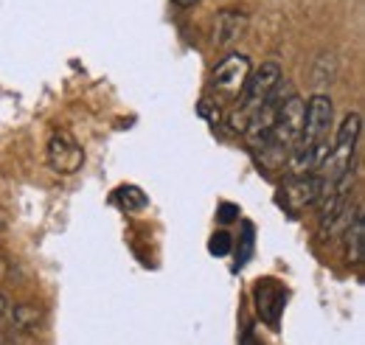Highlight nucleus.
Masks as SVG:
<instances>
[{
    "label": "nucleus",
    "mask_w": 365,
    "mask_h": 345,
    "mask_svg": "<svg viewBox=\"0 0 365 345\" xmlns=\"http://www.w3.org/2000/svg\"><path fill=\"white\" fill-rule=\"evenodd\" d=\"M175 3H178V6H182V9H188V6H197L200 0H175Z\"/></svg>",
    "instance_id": "15"
},
{
    "label": "nucleus",
    "mask_w": 365,
    "mask_h": 345,
    "mask_svg": "<svg viewBox=\"0 0 365 345\" xmlns=\"http://www.w3.org/2000/svg\"><path fill=\"white\" fill-rule=\"evenodd\" d=\"M363 247H365V216H363V208H357L354 219L346 227V259H349V264H363Z\"/></svg>",
    "instance_id": "8"
},
{
    "label": "nucleus",
    "mask_w": 365,
    "mask_h": 345,
    "mask_svg": "<svg viewBox=\"0 0 365 345\" xmlns=\"http://www.w3.org/2000/svg\"><path fill=\"white\" fill-rule=\"evenodd\" d=\"M14 317H17L20 326H29V320H37V311H31V309H26V306H17V309H14Z\"/></svg>",
    "instance_id": "13"
},
{
    "label": "nucleus",
    "mask_w": 365,
    "mask_h": 345,
    "mask_svg": "<svg viewBox=\"0 0 365 345\" xmlns=\"http://www.w3.org/2000/svg\"><path fill=\"white\" fill-rule=\"evenodd\" d=\"M115 200L121 202V208H127V211H140V208H146V194L138 188V185H121L118 191H115Z\"/></svg>",
    "instance_id": "10"
},
{
    "label": "nucleus",
    "mask_w": 365,
    "mask_h": 345,
    "mask_svg": "<svg viewBox=\"0 0 365 345\" xmlns=\"http://www.w3.org/2000/svg\"><path fill=\"white\" fill-rule=\"evenodd\" d=\"M230 247H233V239H230V233H225V230L214 233L211 242H208V253L211 256H228Z\"/></svg>",
    "instance_id": "11"
},
{
    "label": "nucleus",
    "mask_w": 365,
    "mask_h": 345,
    "mask_svg": "<svg viewBox=\"0 0 365 345\" xmlns=\"http://www.w3.org/2000/svg\"><path fill=\"white\" fill-rule=\"evenodd\" d=\"M253 247H256V227H253V222H242V236H239V250H236V264H233V269H242L250 256H253Z\"/></svg>",
    "instance_id": "9"
},
{
    "label": "nucleus",
    "mask_w": 365,
    "mask_h": 345,
    "mask_svg": "<svg viewBox=\"0 0 365 345\" xmlns=\"http://www.w3.org/2000/svg\"><path fill=\"white\" fill-rule=\"evenodd\" d=\"M247 11L245 9H236V6H228L222 11H217L214 17V45L217 48H230L233 43H239L247 31Z\"/></svg>",
    "instance_id": "7"
},
{
    "label": "nucleus",
    "mask_w": 365,
    "mask_h": 345,
    "mask_svg": "<svg viewBox=\"0 0 365 345\" xmlns=\"http://www.w3.org/2000/svg\"><path fill=\"white\" fill-rule=\"evenodd\" d=\"M85 163V152L71 132L59 130L48 138V166L56 174H76Z\"/></svg>",
    "instance_id": "4"
},
{
    "label": "nucleus",
    "mask_w": 365,
    "mask_h": 345,
    "mask_svg": "<svg viewBox=\"0 0 365 345\" xmlns=\"http://www.w3.org/2000/svg\"><path fill=\"white\" fill-rule=\"evenodd\" d=\"M360 132H363V118L360 113H349L337 130V138H334V146L331 152L326 155L323 160V172H326V182H334L340 177L354 172V149H357V140H360Z\"/></svg>",
    "instance_id": "1"
},
{
    "label": "nucleus",
    "mask_w": 365,
    "mask_h": 345,
    "mask_svg": "<svg viewBox=\"0 0 365 345\" xmlns=\"http://www.w3.org/2000/svg\"><path fill=\"white\" fill-rule=\"evenodd\" d=\"M331 118H334V104L329 96L315 93L307 104H304V127L298 135V143L295 146H315L320 140H326L329 127H331ZM292 146V149H295Z\"/></svg>",
    "instance_id": "2"
},
{
    "label": "nucleus",
    "mask_w": 365,
    "mask_h": 345,
    "mask_svg": "<svg viewBox=\"0 0 365 345\" xmlns=\"http://www.w3.org/2000/svg\"><path fill=\"white\" fill-rule=\"evenodd\" d=\"M247 76H250V59L245 53H230L214 68L211 87H214V93H220L225 98H239L247 85Z\"/></svg>",
    "instance_id": "3"
},
{
    "label": "nucleus",
    "mask_w": 365,
    "mask_h": 345,
    "mask_svg": "<svg viewBox=\"0 0 365 345\" xmlns=\"http://www.w3.org/2000/svg\"><path fill=\"white\" fill-rule=\"evenodd\" d=\"M6 225H9V222H6V214L0 211V230H6Z\"/></svg>",
    "instance_id": "16"
},
{
    "label": "nucleus",
    "mask_w": 365,
    "mask_h": 345,
    "mask_svg": "<svg viewBox=\"0 0 365 345\" xmlns=\"http://www.w3.org/2000/svg\"><path fill=\"white\" fill-rule=\"evenodd\" d=\"M217 216H220V222H222V225H228V222H236L242 214H239V205L222 202V205H220V211H217Z\"/></svg>",
    "instance_id": "12"
},
{
    "label": "nucleus",
    "mask_w": 365,
    "mask_h": 345,
    "mask_svg": "<svg viewBox=\"0 0 365 345\" xmlns=\"http://www.w3.org/2000/svg\"><path fill=\"white\" fill-rule=\"evenodd\" d=\"M320 194H323V177H318L315 172L292 174L284 185V200L289 202L292 211H304L309 205H318Z\"/></svg>",
    "instance_id": "6"
},
{
    "label": "nucleus",
    "mask_w": 365,
    "mask_h": 345,
    "mask_svg": "<svg viewBox=\"0 0 365 345\" xmlns=\"http://www.w3.org/2000/svg\"><path fill=\"white\" fill-rule=\"evenodd\" d=\"M253 303H256L259 317H262L270 329H278L281 311H284V303H287V289H284L275 278H262V281L253 287Z\"/></svg>",
    "instance_id": "5"
},
{
    "label": "nucleus",
    "mask_w": 365,
    "mask_h": 345,
    "mask_svg": "<svg viewBox=\"0 0 365 345\" xmlns=\"http://www.w3.org/2000/svg\"><path fill=\"white\" fill-rule=\"evenodd\" d=\"M6 309H9V301H6V295H3V292H0V317H3V314H6Z\"/></svg>",
    "instance_id": "14"
}]
</instances>
